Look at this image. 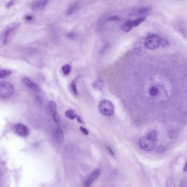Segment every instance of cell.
<instances>
[{
  "mask_svg": "<svg viewBox=\"0 0 187 187\" xmlns=\"http://www.w3.org/2000/svg\"><path fill=\"white\" fill-rule=\"evenodd\" d=\"M147 137L150 139V140H152L154 142H156V140H158V134L156 131L155 130H153L151 131L148 133V134L147 135Z\"/></svg>",
  "mask_w": 187,
  "mask_h": 187,
  "instance_id": "cell-19",
  "label": "cell"
},
{
  "mask_svg": "<svg viewBox=\"0 0 187 187\" xmlns=\"http://www.w3.org/2000/svg\"><path fill=\"white\" fill-rule=\"evenodd\" d=\"M133 28L131 20H127L124 23L122 24L121 25L122 30L126 33H128Z\"/></svg>",
  "mask_w": 187,
  "mask_h": 187,
  "instance_id": "cell-13",
  "label": "cell"
},
{
  "mask_svg": "<svg viewBox=\"0 0 187 187\" xmlns=\"http://www.w3.org/2000/svg\"><path fill=\"white\" fill-rule=\"evenodd\" d=\"M54 137L58 143L61 144L63 142L64 139V135L63 131L60 127L57 128L54 133Z\"/></svg>",
  "mask_w": 187,
  "mask_h": 187,
  "instance_id": "cell-11",
  "label": "cell"
},
{
  "mask_svg": "<svg viewBox=\"0 0 187 187\" xmlns=\"http://www.w3.org/2000/svg\"><path fill=\"white\" fill-rule=\"evenodd\" d=\"M156 152L158 153H164L165 151V147L163 145H160L156 148Z\"/></svg>",
  "mask_w": 187,
  "mask_h": 187,
  "instance_id": "cell-25",
  "label": "cell"
},
{
  "mask_svg": "<svg viewBox=\"0 0 187 187\" xmlns=\"http://www.w3.org/2000/svg\"><path fill=\"white\" fill-rule=\"evenodd\" d=\"M12 70L7 69H1L0 70V79L5 78L7 76H10L12 74Z\"/></svg>",
  "mask_w": 187,
  "mask_h": 187,
  "instance_id": "cell-20",
  "label": "cell"
},
{
  "mask_svg": "<svg viewBox=\"0 0 187 187\" xmlns=\"http://www.w3.org/2000/svg\"><path fill=\"white\" fill-rule=\"evenodd\" d=\"M80 3L77 2H75L73 3H71L68 9L66 10V14L67 15H71V14L75 13L76 11L79 10Z\"/></svg>",
  "mask_w": 187,
  "mask_h": 187,
  "instance_id": "cell-12",
  "label": "cell"
},
{
  "mask_svg": "<svg viewBox=\"0 0 187 187\" xmlns=\"http://www.w3.org/2000/svg\"><path fill=\"white\" fill-rule=\"evenodd\" d=\"M101 173V170L99 168L94 170L93 172L89 174V176L86 178L83 182V186L84 187H89L99 177Z\"/></svg>",
  "mask_w": 187,
  "mask_h": 187,
  "instance_id": "cell-6",
  "label": "cell"
},
{
  "mask_svg": "<svg viewBox=\"0 0 187 187\" xmlns=\"http://www.w3.org/2000/svg\"><path fill=\"white\" fill-rule=\"evenodd\" d=\"M183 171H184V172H187V163L185 165L184 168H183Z\"/></svg>",
  "mask_w": 187,
  "mask_h": 187,
  "instance_id": "cell-31",
  "label": "cell"
},
{
  "mask_svg": "<svg viewBox=\"0 0 187 187\" xmlns=\"http://www.w3.org/2000/svg\"><path fill=\"white\" fill-rule=\"evenodd\" d=\"M140 148L147 151H151L155 148V143L150 140L147 136L142 137L139 140Z\"/></svg>",
  "mask_w": 187,
  "mask_h": 187,
  "instance_id": "cell-5",
  "label": "cell"
},
{
  "mask_svg": "<svg viewBox=\"0 0 187 187\" xmlns=\"http://www.w3.org/2000/svg\"><path fill=\"white\" fill-rule=\"evenodd\" d=\"M145 47L149 50H156L160 47L167 48L170 46V42L166 39L160 37L156 34H150L144 40Z\"/></svg>",
  "mask_w": 187,
  "mask_h": 187,
  "instance_id": "cell-1",
  "label": "cell"
},
{
  "mask_svg": "<svg viewBox=\"0 0 187 187\" xmlns=\"http://www.w3.org/2000/svg\"><path fill=\"white\" fill-rule=\"evenodd\" d=\"M65 115L66 117L69 119L70 120H74L75 119H77V115L76 112H75V110L73 109H68L65 112Z\"/></svg>",
  "mask_w": 187,
  "mask_h": 187,
  "instance_id": "cell-15",
  "label": "cell"
},
{
  "mask_svg": "<svg viewBox=\"0 0 187 187\" xmlns=\"http://www.w3.org/2000/svg\"><path fill=\"white\" fill-rule=\"evenodd\" d=\"M47 1H37L31 3V8L33 12H38L44 10L47 5Z\"/></svg>",
  "mask_w": 187,
  "mask_h": 187,
  "instance_id": "cell-9",
  "label": "cell"
},
{
  "mask_svg": "<svg viewBox=\"0 0 187 187\" xmlns=\"http://www.w3.org/2000/svg\"><path fill=\"white\" fill-rule=\"evenodd\" d=\"M24 18H25V19L27 21L30 22V21H32V20H33V17L32 15L29 14V15H27Z\"/></svg>",
  "mask_w": 187,
  "mask_h": 187,
  "instance_id": "cell-29",
  "label": "cell"
},
{
  "mask_svg": "<svg viewBox=\"0 0 187 187\" xmlns=\"http://www.w3.org/2000/svg\"><path fill=\"white\" fill-rule=\"evenodd\" d=\"M71 70V67L69 64H65L61 68V71L63 75L68 76L70 74Z\"/></svg>",
  "mask_w": 187,
  "mask_h": 187,
  "instance_id": "cell-21",
  "label": "cell"
},
{
  "mask_svg": "<svg viewBox=\"0 0 187 187\" xmlns=\"http://www.w3.org/2000/svg\"><path fill=\"white\" fill-rule=\"evenodd\" d=\"M178 31L180 33L183 35V38H185L186 39H187V29L183 27V25L182 27H177Z\"/></svg>",
  "mask_w": 187,
  "mask_h": 187,
  "instance_id": "cell-24",
  "label": "cell"
},
{
  "mask_svg": "<svg viewBox=\"0 0 187 187\" xmlns=\"http://www.w3.org/2000/svg\"><path fill=\"white\" fill-rule=\"evenodd\" d=\"M14 92L13 85L7 81H1L0 82V96L2 98L10 97Z\"/></svg>",
  "mask_w": 187,
  "mask_h": 187,
  "instance_id": "cell-4",
  "label": "cell"
},
{
  "mask_svg": "<svg viewBox=\"0 0 187 187\" xmlns=\"http://www.w3.org/2000/svg\"><path fill=\"white\" fill-rule=\"evenodd\" d=\"M48 109L50 112L51 114L53 120L56 123L60 122V119L57 111V104L54 101L51 100L48 103Z\"/></svg>",
  "mask_w": 187,
  "mask_h": 187,
  "instance_id": "cell-8",
  "label": "cell"
},
{
  "mask_svg": "<svg viewBox=\"0 0 187 187\" xmlns=\"http://www.w3.org/2000/svg\"><path fill=\"white\" fill-rule=\"evenodd\" d=\"M23 81L24 84L30 89H33V91L36 92H39L40 91V89L38 84H35L33 81L28 77H24Z\"/></svg>",
  "mask_w": 187,
  "mask_h": 187,
  "instance_id": "cell-10",
  "label": "cell"
},
{
  "mask_svg": "<svg viewBox=\"0 0 187 187\" xmlns=\"http://www.w3.org/2000/svg\"><path fill=\"white\" fill-rule=\"evenodd\" d=\"M70 87H71V91L73 92V93H74V95H78V91H77V85H76V80H73L71 84H70Z\"/></svg>",
  "mask_w": 187,
  "mask_h": 187,
  "instance_id": "cell-22",
  "label": "cell"
},
{
  "mask_svg": "<svg viewBox=\"0 0 187 187\" xmlns=\"http://www.w3.org/2000/svg\"><path fill=\"white\" fill-rule=\"evenodd\" d=\"M166 187H176L175 181L173 178H168L167 179L166 182Z\"/></svg>",
  "mask_w": 187,
  "mask_h": 187,
  "instance_id": "cell-23",
  "label": "cell"
},
{
  "mask_svg": "<svg viewBox=\"0 0 187 187\" xmlns=\"http://www.w3.org/2000/svg\"><path fill=\"white\" fill-rule=\"evenodd\" d=\"M119 20H120V17L117 15H115L109 17L108 19L109 21H111V22L112 21H117Z\"/></svg>",
  "mask_w": 187,
  "mask_h": 187,
  "instance_id": "cell-26",
  "label": "cell"
},
{
  "mask_svg": "<svg viewBox=\"0 0 187 187\" xmlns=\"http://www.w3.org/2000/svg\"><path fill=\"white\" fill-rule=\"evenodd\" d=\"M93 87L94 89L99 91H102L104 87V82L101 78H99L93 84Z\"/></svg>",
  "mask_w": 187,
  "mask_h": 187,
  "instance_id": "cell-16",
  "label": "cell"
},
{
  "mask_svg": "<svg viewBox=\"0 0 187 187\" xmlns=\"http://www.w3.org/2000/svg\"><path fill=\"white\" fill-rule=\"evenodd\" d=\"M80 130H81V131L83 133H84V135H89V131H88V130H87L86 128H84V127L81 126L80 127Z\"/></svg>",
  "mask_w": 187,
  "mask_h": 187,
  "instance_id": "cell-27",
  "label": "cell"
},
{
  "mask_svg": "<svg viewBox=\"0 0 187 187\" xmlns=\"http://www.w3.org/2000/svg\"><path fill=\"white\" fill-rule=\"evenodd\" d=\"M148 93L152 97H156L159 93V89L156 86H152L148 89Z\"/></svg>",
  "mask_w": 187,
  "mask_h": 187,
  "instance_id": "cell-18",
  "label": "cell"
},
{
  "mask_svg": "<svg viewBox=\"0 0 187 187\" xmlns=\"http://www.w3.org/2000/svg\"><path fill=\"white\" fill-rule=\"evenodd\" d=\"M14 4V1H10L9 2H8L6 5V7L7 8H10L12 6H13Z\"/></svg>",
  "mask_w": 187,
  "mask_h": 187,
  "instance_id": "cell-28",
  "label": "cell"
},
{
  "mask_svg": "<svg viewBox=\"0 0 187 187\" xmlns=\"http://www.w3.org/2000/svg\"><path fill=\"white\" fill-rule=\"evenodd\" d=\"M99 112L105 117L112 116L114 113L115 108L112 102L109 100H103L98 105Z\"/></svg>",
  "mask_w": 187,
  "mask_h": 187,
  "instance_id": "cell-3",
  "label": "cell"
},
{
  "mask_svg": "<svg viewBox=\"0 0 187 187\" xmlns=\"http://www.w3.org/2000/svg\"><path fill=\"white\" fill-rule=\"evenodd\" d=\"M151 8L150 6H145V7H143L140 8L137 10L136 15H140L147 13L151 10Z\"/></svg>",
  "mask_w": 187,
  "mask_h": 187,
  "instance_id": "cell-17",
  "label": "cell"
},
{
  "mask_svg": "<svg viewBox=\"0 0 187 187\" xmlns=\"http://www.w3.org/2000/svg\"><path fill=\"white\" fill-rule=\"evenodd\" d=\"M146 19V18L144 16H140L136 19L131 20L133 28H136L137 27L139 26L141 24L143 23Z\"/></svg>",
  "mask_w": 187,
  "mask_h": 187,
  "instance_id": "cell-14",
  "label": "cell"
},
{
  "mask_svg": "<svg viewBox=\"0 0 187 187\" xmlns=\"http://www.w3.org/2000/svg\"><path fill=\"white\" fill-rule=\"evenodd\" d=\"M77 121L79 122V123L84 124V122L82 121V119H81V117H77Z\"/></svg>",
  "mask_w": 187,
  "mask_h": 187,
  "instance_id": "cell-30",
  "label": "cell"
},
{
  "mask_svg": "<svg viewBox=\"0 0 187 187\" xmlns=\"http://www.w3.org/2000/svg\"><path fill=\"white\" fill-rule=\"evenodd\" d=\"M13 131L18 136L22 137H27L29 135V128L22 124H17L13 126Z\"/></svg>",
  "mask_w": 187,
  "mask_h": 187,
  "instance_id": "cell-7",
  "label": "cell"
},
{
  "mask_svg": "<svg viewBox=\"0 0 187 187\" xmlns=\"http://www.w3.org/2000/svg\"><path fill=\"white\" fill-rule=\"evenodd\" d=\"M20 24L18 23H12L5 27L1 33L0 41L2 45H7L10 43L14 35L17 33Z\"/></svg>",
  "mask_w": 187,
  "mask_h": 187,
  "instance_id": "cell-2",
  "label": "cell"
}]
</instances>
